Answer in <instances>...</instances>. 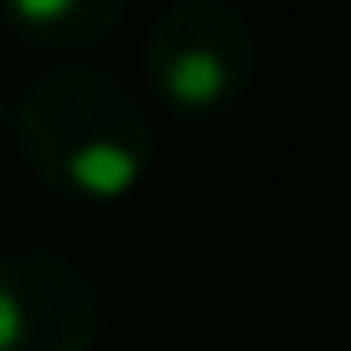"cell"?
Returning a JSON list of instances; mask_svg holds the SVG:
<instances>
[{
    "instance_id": "obj_4",
    "label": "cell",
    "mask_w": 351,
    "mask_h": 351,
    "mask_svg": "<svg viewBox=\"0 0 351 351\" xmlns=\"http://www.w3.org/2000/svg\"><path fill=\"white\" fill-rule=\"evenodd\" d=\"M130 0H0V21L26 47L88 52L124 21Z\"/></svg>"
},
{
    "instance_id": "obj_1",
    "label": "cell",
    "mask_w": 351,
    "mask_h": 351,
    "mask_svg": "<svg viewBox=\"0 0 351 351\" xmlns=\"http://www.w3.org/2000/svg\"><path fill=\"white\" fill-rule=\"evenodd\" d=\"M11 130L32 176L73 202H124L155 160L145 104L114 73L77 62L52 67L26 88Z\"/></svg>"
},
{
    "instance_id": "obj_5",
    "label": "cell",
    "mask_w": 351,
    "mask_h": 351,
    "mask_svg": "<svg viewBox=\"0 0 351 351\" xmlns=\"http://www.w3.org/2000/svg\"><path fill=\"white\" fill-rule=\"evenodd\" d=\"M5 124H11V109H5V93H0V134H5Z\"/></svg>"
},
{
    "instance_id": "obj_2",
    "label": "cell",
    "mask_w": 351,
    "mask_h": 351,
    "mask_svg": "<svg viewBox=\"0 0 351 351\" xmlns=\"http://www.w3.org/2000/svg\"><path fill=\"white\" fill-rule=\"evenodd\" d=\"M258 73V42L228 0H171L145 36V77L165 109L212 119L248 93Z\"/></svg>"
},
{
    "instance_id": "obj_3",
    "label": "cell",
    "mask_w": 351,
    "mask_h": 351,
    "mask_svg": "<svg viewBox=\"0 0 351 351\" xmlns=\"http://www.w3.org/2000/svg\"><path fill=\"white\" fill-rule=\"evenodd\" d=\"M99 285L57 248L0 253V351H93Z\"/></svg>"
}]
</instances>
